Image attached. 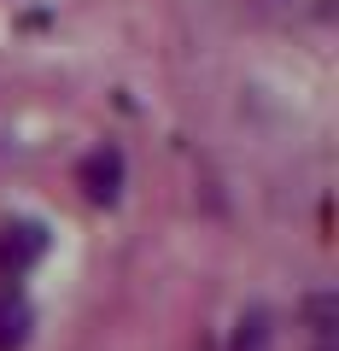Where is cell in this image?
Wrapping results in <instances>:
<instances>
[{"label":"cell","instance_id":"1","mask_svg":"<svg viewBox=\"0 0 339 351\" xmlns=\"http://www.w3.org/2000/svg\"><path fill=\"white\" fill-rule=\"evenodd\" d=\"M117 182H123V158H117V152H94V158L82 164V188H88L94 199H112Z\"/></svg>","mask_w":339,"mask_h":351},{"label":"cell","instance_id":"2","mask_svg":"<svg viewBox=\"0 0 339 351\" xmlns=\"http://www.w3.org/2000/svg\"><path fill=\"white\" fill-rule=\"evenodd\" d=\"M29 334V311L18 299H0V351H18Z\"/></svg>","mask_w":339,"mask_h":351},{"label":"cell","instance_id":"3","mask_svg":"<svg viewBox=\"0 0 339 351\" xmlns=\"http://www.w3.org/2000/svg\"><path fill=\"white\" fill-rule=\"evenodd\" d=\"M264 346H269V328H264V316L240 322V334H234V351H264Z\"/></svg>","mask_w":339,"mask_h":351}]
</instances>
